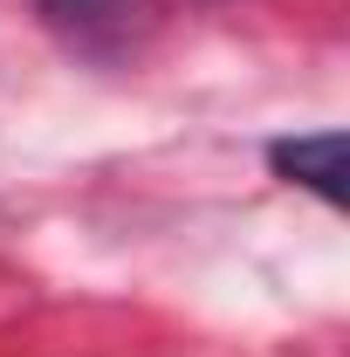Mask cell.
<instances>
[{"label": "cell", "instance_id": "1", "mask_svg": "<svg viewBox=\"0 0 350 357\" xmlns=\"http://www.w3.org/2000/svg\"><path fill=\"white\" fill-rule=\"evenodd\" d=\"M42 21L55 28L62 48L89 62H131L165 28V7L158 0H42Z\"/></svg>", "mask_w": 350, "mask_h": 357}, {"label": "cell", "instance_id": "2", "mask_svg": "<svg viewBox=\"0 0 350 357\" xmlns=\"http://www.w3.org/2000/svg\"><path fill=\"white\" fill-rule=\"evenodd\" d=\"M268 165L289 178V185H309L323 206H344V131L275 137L268 144Z\"/></svg>", "mask_w": 350, "mask_h": 357}]
</instances>
